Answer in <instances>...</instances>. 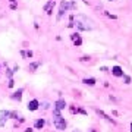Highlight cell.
Returning <instances> with one entry per match:
<instances>
[{"label":"cell","instance_id":"cell-12","mask_svg":"<svg viewBox=\"0 0 132 132\" xmlns=\"http://www.w3.org/2000/svg\"><path fill=\"white\" fill-rule=\"evenodd\" d=\"M22 91H24L22 88H21V90H18L16 93L12 96V99H13V100H18V101H21V99H22Z\"/></svg>","mask_w":132,"mask_h":132},{"label":"cell","instance_id":"cell-13","mask_svg":"<svg viewBox=\"0 0 132 132\" xmlns=\"http://www.w3.org/2000/svg\"><path fill=\"white\" fill-rule=\"evenodd\" d=\"M82 82L87 84V85H96V79L94 78H85Z\"/></svg>","mask_w":132,"mask_h":132},{"label":"cell","instance_id":"cell-20","mask_svg":"<svg viewBox=\"0 0 132 132\" xmlns=\"http://www.w3.org/2000/svg\"><path fill=\"white\" fill-rule=\"evenodd\" d=\"M110 1H113V0H110Z\"/></svg>","mask_w":132,"mask_h":132},{"label":"cell","instance_id":"cell-2","mask_svg":"<svg viewBox=\"0 0 132 132\" xmlns=\"http://www.w3.org/2000/svg\"><path fill=\"white\" fill-rule=\"evenodd\" d=\"M69 7H75V4H73V3H69L67 0H63V1L60 3V9H59V15H57V19H62V16H63L66 12L69 10Z\"/></svg>","mask_w":132,"mask_h":132},{"label":"cell","instance_id":"cell-4","mask_svg":"<svg viewBox=\"0 0 132 132\" xmlns=\"http://www.w3.org/2000/svg\"><path fill=\"white\" fill-rule=\"evenodd\" d=\"M28 110H31V112H35V110H38V107H40V103H38V100H31L30 103H28Z\"/></svg>","mask_w":132,"mask_h":132},{"label":"cell","instance_id":"cell-18","mask_svg":"<svg viewBox=\"0 0 132 132\" xmlns=\"http://www.w3.org/2000/svg\"><path fill=\"white\" fill-rule=\"evenodd\" d=\"M91 132H96V131H94V129H93V131H91Z\"/></svg>","mask_w":132,"mask_h":132},{"label":"cell","instance_id":"cell-1","mask_svg":"<svg viewBox=\"0 0 132 132\" xmlns=\"http://www.w3.org/2000/svg\"><path fill=\"white\" fill-rule=\"evenodd\" d=\"M75 27L79 31H91L94 28V22H93V19H90L85 15H78L75 19Z\"/></svg>","mask_w":132,"mask_h":132},{"label":"cell","instance_id":"cell-17","mask_svg":"<svg viewBox=\"0 0 132 132\" xmlns=\"http://www.w3.org/2000/svg\"><path fill=\"white\" fill-rule=\"evenodd\" d=\"M131 132H132V122H131Z\"/></svg>","mask_w":132,"mask_h":132},{"label":"cell","instance_id":"cell-19","mask_svg":"<svg viewBox=\"0 0 132 132\" xmlns=\"http://www.w3.org/2000/svg\"><path fill=\"white\" fill-rule=\"evenodd\" d=\"M73 132H79V131H73Z\"/></svg>","mask_w":132,"mask_h":132},{"label":"cell","instance_id":"cell-7","mask_svg":"<svg viewBox=\"0 0 132 132\" xmlns=\"http://www.w3.org/2000/svg\"><path fill=\"white\" fill-rule=\"evenodd\" d=\"M70 38H72V41H73L75 46H81V44H82V38H81V35L78 33H73L70 35Z\"/></svg>","mask_w":132,"mask_h":132},{"label":"cell","instance_id":"cell-16","mask_svg":"<svg viewBox=\"0 0 132 132\" xmlns=\"http://www.w3.org/2000/svg\"><path fill=\"white\" fill-rule=\"evenodd\" d=\"M123 79H125V84H129V82H131V78H129V76H126L125 73H123Z\"/></svg>","mask_w":132,"mask_h":132},{"label":"cell","instance_id":"cell-8","mask_svg":"<svg viewBox=\"0 0 132 132\" xmlns=\"http://www.w3.org/2000/svg\"><path fill=\"white\" fill-rule=\"evenodd\" d=\"M66 107V101L65 100H57V101H56V103H54V109H56V110H59V112H60V110H63V109H65Z\"/></svg>","mask_w":132,"mask_h":132},{"label":"cell","instance_id":"cell-9","mask_svg":"<svg viewBox=\"0 0 132 132\" xmlns=\"http://www.w3.org/2000/svg\"><path fill=\"white\" fill-rule=\"evenodd\" d=\"M112 73H113L115 76H123V70H122L120 66H113V67H112Z\"/></svg>","mask_w":132,"mask_h":132},{"label":"cell","instance_id":"cell-15","mask_svg":"<svg viewBox=\"0 0 132 132\" xmlns=\"http://www.w3.org/2000/svg\"><path fill=\"white\" fill-rule=\"evenodd\" d=\"M38 66H40V62H34V63H31V65H30V70H35Z\"/></svg>","mask_w":132,"mask_h":132},{"label":"cell","instance_id":"cell-3","mask_svg":"<svg viewBox=\"0 0 132 132\" xmlns=\"http://www.w3.org/2000/svg\"><path fill=\"white\" fill-rule=\"evenodd\" d=\"M53 123H54V128H56V129H59V131H63V129H66V120H65V117H62L60 115L54 116Z\"/></svg>","mask_w":132,"mask_h":132},{"label":"cell","instance_id":"cell-11","mask_svg":"<svg viewBox=\"0 0 132 132\" xmlns=\"http://www.w3.org/2000/svg\"><path fill=\"white\" fill-rule=\"evenodd\" d=\"M44 123H46V122H44V119H37V120H35V123H34V126H35L37 129H41V128L44 126Z\"/></svg>","mask_w":132,"mask_h":132},{"label":"cell","instance_id":"cell-14","mask_svg":"<svg viewBox=\"0 0 132 132\" xmlns=\"http://www.w3.org/2000/svg\"><path fill=\"white\" fill-rule=\"evenodd\" d=\"M21 54L24 56V57H33V51L30 50V51H25V50H22L21 51Z\"/></svg>","mask_w":132,"mask_h":132},{"label":"cell","instance_id":"cell-10","mask_svg":"<svg viewBox=\"0 0 132 132\" xmlns=\"http://www.w3.org/2000/svg\"><path fill=\"white\" fill-rule=\"evenodd\" d=\"M96 112H97V115H100V116H101V117H104L106 120H109V122H112V123H115V120H113L112 117H109V116L106 115V113H104L103 110H96Z\"/></svg>","mask_w":132,"mask_h":132},{"label":"cell","instance_id":"cell-6","mask_svg":"<svg viewBox=\"0 0 132 132\" xmlns=\"http://www.w3.org/2000/svg\"><path fill=\"white\" fill-rule=\"evenodd\" d=\"M10 116V112H7V110H1L0 112V126H4V122H6V119Z\"/></svg>","mask_w":132,"mask_h":132},{"label":"cell","instance_id":"cell-5","mask_svg":"<svg viewBox=\"0 0 132 132\" xmlns=\"http://www.w3.org/2000/svg\"><path fill=\"white\" fill-rule=\"evenodd\" d=\"M54 0H49L47 3H46V6H44V12L47 13V15H51V12H53V7H54Z\"/></svg>","mask_w":132,"mask_h":132}]
</instances>
